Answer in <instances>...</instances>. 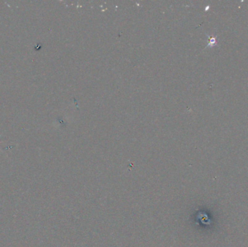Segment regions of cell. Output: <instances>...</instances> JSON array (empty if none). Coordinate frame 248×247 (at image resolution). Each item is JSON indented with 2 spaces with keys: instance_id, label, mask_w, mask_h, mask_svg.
<instances>
[{
  "instance_id": "1",
  "label": "cell",
  "mask_w": 248,
  "mask_h": 247,
  "mask_svg": "<svg viewBox=\"0 0 248 247\" xmlns=\"http://www.w3.org/2000/svg\"><path fill=\"white\" fill-rule=\"evenodd\" d=\"M217 43V40H216V38L215 36H211L210 37L209 39V41H208V46H209V47H213Z\"/></svg>"
}]
</instances>
